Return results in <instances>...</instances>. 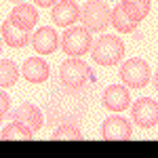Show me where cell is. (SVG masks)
<instances>
[{
    "label": "cell",
    "instance_id": "1",
    "mask_svg": "<svg viewBox=\"0 0 158 158\" xmlns=\"http://www.w3.org/2000/svg\"><path fill=\"white\" fill-rule=\"evenodd\" d=\"M91 55L99 65H116L124 57V44L114 34H103L91 44Z\"/></svg>",
    "mask_w": 158,
    "mask_h": 158
},
{
    "label": "cell",
    "instance_id": "2",
    "mask_svg": "<svg viewBox=\"0 0 158 158\" xmlns=\"http://www.w3.org/2000/svg\"><path fill=\"white\" fill-rule=\"evenodd\" d=\"M59 78L61 85L65 89H82L89 82H95V74L91 72V68L78 57L63 61L59 68Z\"/></svg>",
    "mask_w": 158,
    "mask_h": 158
},
{
    "label": "cell",
    "instance_id": "3",
    "mask_svg": "<svg viewBox=\"0 0 158 158\" xmlns=\"http://www.w3.org/2000/svg\"><path fill=\"white\" fill-rule=\"evenodd\" d=\"M82 27L89 32H103L110 25V6L103 0H89L85 6L80 9V17Z\"/></svg>",
    "mask_w": 158,
    "mask_h": 158
},
{
    "label": "cell",
    "instance_id": "4",
    "mask_svg": "<svg viewBox=\"0 0 158 158\" xmlns=\"http://www.w3.org/2000/svg\"><path fill=\"white\" fill-rule=\"evenodd\" d=\"M93 38L86 27H65V34L61 36V49L70 57H82L91 51Z\"/></svg>",
    "mask_w": 158,
    "mask_h": 158
},
{
    "label": "cell",
    "instance_id": "5",
    "mask_svg": "<svg viewBox=\"0 0 158 158\" xmlns=\"http://www.w3.org/2000/svg\"><path fill=\"white\" fill-rule=\"evenodd\" d=\"M120 78L122 82L131 89H143L150 80V65L139 57L124 61L120 68Z\"/></svg>",
    "mask_w": 158,
    "mask_h": 158
},
{
    "label": "cell",
    "instance_id": "6",
    "mask_svg": "<svg viewBox=\"0 0 158 158\" xmlns=\"http://www.w3.org/2000/svg\"><path fill=\"white\" fill-rule=\"evenodd\" d=\"M131 137H133L131 122L118 114L108 116L101 124V139H106V141H127Z\"/></svg>",
    "mask_w": 158,
    "mask_h": 158
},
{
    "label": "cell",
    "instance_id": "7",
    "mask_svg": "<svg viewBox=\"0 0 158 158\" xmlns=\"http://www.w3.org/2000/svg\"><path fill=\"white\" fill-rule=\"evenodd\" d=\"M133 120L143 129H154L158 124V101L152 97H141L135 101L131 110Z\"/></svg>",
    "mask_w": 158,
    "mask_h": 158
},
{
    "label": "cell",
    "instance_id": "8",
    "mask_svg": "<svg viewBox=\"0 0 158 158\" xmlns=\"http://www.w3.org/2000/svg\"><path fill=\"white\" fill-rule=\"evenodd\" d=\"M9 19H11V23L15 25V27H19V30H23V32H32L34 25L38 23V13H36V9H34L32 4L19 2V4L11 11Z\"/></svg>",
    "mask_w": 158,
    "mask_h": 158
},
{
    "label": "cell",
    "instance_id": "9",
    "mask_svg": "<svg viewBox=\"0 0 158 158\" xmlns=\"http://www.w3.org/2000/svg\"><path fill=\"white\" fill-rule=\"evenodd\" d=\"M80 17V6L74 0H61L53 6V21L59 27H72Z\"/></svg>",
    "mask_w": 158,
    "mask_h": 158
},
{
    "label": "cell",
    "instance_id": "10",
    "mask_svg": "<svg viewBox=\"0 0 158 158\" xmlns=\"http://www.w3.org/2000/svg\"><path fill=\"white\" fill-rule=\"evenodd\" d=\"M129 103H131V97H129L127 86L112 85L103 91V106L112 112H122V110L129 108Z\"/></svg>",
    "mask_w": 158,
    "mask_h": 158
},
{
    "label": "cell",
    "instance_id": "11",
    "mask_svg": "<svg viewBox=\"0 0 158 158\" xmlns=\"http://www.w3.org/2000/svg\"><path fill=\"white\" fill-rule=\"evenodd\" d=\"M11 118L27 124L32 131H38V129L42 127V122H44L42 120V112H40L34 103H21L15 112H11Z\"/></svg>",
    "mask_w": 158,
    "mask_h": 158
},
{
    "label": "cell",
    "instance_id": "12",
    "mask_svg": "<svg viewBox=\"0 0 158 158\" xmlns=\"http://www.w3.org/2000/svg\"><path fill=\"white\" fill-rule=\"evenodd\" d=\"M32 42H34V51H38L40 55H51L59 47V38H57V32L53 27H40L34 34Z\"/></svg>",
    "mask_w": 158,
    "mask_h": 158
},
{
    "label": "cell",
    "instance_id": "13",
    "mask_svg": "<svg viewBox=\"0 0 158 158\" xmlns=\"http://www.w3.org/2000/svg\"><path fill=\"white\" fill-rule=\"evenodd\" d=\"M21 74L30 82H36V85L38 82H44L49 78V63L44 59H40V57H30L21 65Z\"/></svg>",
    "mask_w": 158,
    "mask_h": 158
},
{
    "label": "cell",
    "instance_id": "14",
    "mask_svg": "<svg viewBox=\"0 0 158 158\" xmlns=\"http://www.w3.org/2000/svg\"><path fill=\"white\" fill-rule=\"evenodd\" d=\"M0 32H2V38H4V42L13 47V49H21L25 47L27 42H30V32H23V30H19V27H15L11 23V19H6L2 27H0Z\"/></svg>",
    "mask_w": 158,
    "mask_h": 158
},
{
    "label": "cell",
    "instance_id": "15",
    "mask_svg": "<svg viewBox=\"0 0 158 158\" xmlns=\"http://www.w3.org/2000/svg\"><path fill=\"white\" fill-rule=\"evenodd\" d=\"M0 139L2 141H13V139H17V141H30V139H34V131L27 124H23V122L13 120L9 127H4V131L0 133Z\"/></svg>",
    "mask_w": 158,
    "mask_h": 158
},
{
    "label": "cell",
    "instance_id": "16",
    "mask_svg": "<svg viewBox=\"0 0 158 158\" xmlns=\"http://www.w3.org/2000/svg\"><path fill=\"white\" fill-rule=\"evenodd\" d=\"M118 4H120L122 13L129 19H133L135 23H139L148 15V11H150V0H122Z\"/></svg>",
    "mask_w": 158,
    "mask_h": 158
},
{
    "label": "cell",
    "instance_id": "17",
    "mask_svg": "<svg viewBox=\"0 0 158 158\" xmlns=\"http://www.w3.org/2000/svg\"><path fill=\"white\" fill-rule=\"evenodd\" d=\"M110 23L114 25L118 32H122V34H131V32H135V27H137V23H135L133 19H129V17L122 13L120 4H116V6L110 11Z\"/></svg>",
    "mask_w": 158,
    "mask_h": 158
},
{
    "label": "cell",
    "instance_id": "18",
    "mask_svg": "<svg viewBox=\"0 0 158 158\" xmlns=\"http://www.w3.org/2000/svg\"><path fill=\"white\" fill-rule=\"evenodd\" d=\"M19 78V68L11 59H0V89L13 86Z\"/></svg>",
    "mask_w": 158,
    "mask_h": 158
},
{
    "label": "cell",
    "instance_id": "19",
    "mask_svg": "<svg viewBox=\"0 0 158 158\" xmlns=\"http://www.w3.org/2000/svg\"><path fill=\"white\" fill-rule=\"evenodd\" d=\"M51 139H53V141H82L85 135L80 133V129H78L76 124L65 122V124H61V127L55 129V133L51 135Z\"/></svg>",
    "mask_w": 158,
    "mask_h": 158
},
{
    "label": "cell",
    "instance_id": "20",
    "mask_svg": "<svg viewBox=\"0 0 158 158\" xmlns=\"http://www.w3.org/2000/svg\"><path fill=\"white\" fill-rule=\"evenodd\" d=\"M9 110H11V97L0 91V120L9 114Z\"/></svg>",
    "mask_w": 158,
    "mask_h": 158
},
{
    "label": "cell",
    "instance_id": "21",
    "mask_svg": "<svg viewBox=\"0 0 158 158\" xmlns=\"http://www.w3.org/2000/svg\"><path fill=\"white\" fill-rule=\"evenodd\" d=\"M34 4H38V6H47V9H49L51 4H57V0H34Z\"/></svg>",
    "mask_w": 158,
    "mask_h": 158
},
{
    "label": "cell",
    "instance_id": "22",
    "mask_svg": "<svg viewBox=\"0 0 158 158\" xmlns=\"http://www.w3.org/2000/svg\"><path fill=\"white\" fill-rule=\"evenodd\" d=\"M11 2H15V4H19V2H23V0H11Z\"/></svg>",
    "mask_w": 158,
    "mask_h": 158
},
{
    "label": "cell",
    "instance_id": "23",
    "mask_svg": "<svg viewBox=\"0 0 158 158\" xmlns=\"http://www.w3.org/2000/svg\"><path fill=\"white\" fill-rule=\"evenodd\" d=\"M0 51H2V47H0Z\"/></svg>",
    "mask_w": 158,
    "mask_h": 158
}]
</instances>
